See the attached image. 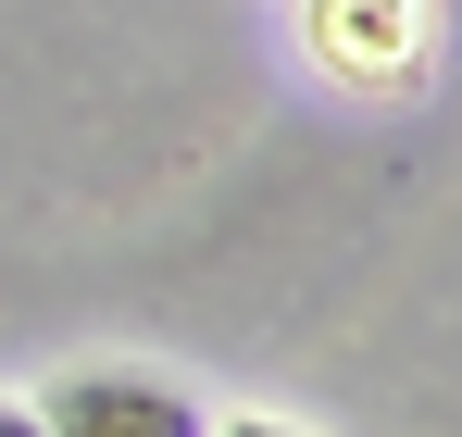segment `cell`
Listing matches in <instances>:
<instances>
[{"mask_svg": "<svg viewBox=\"0 0 462 437\" xmlns=\"http://www.w3.org/2000/svg\"><path fill=\"white\" fill-rule=\"evenodd\" d=\"M38 425H51V437H213V413H200L175 375L100 363V375H63V387L38 400Z\"/></svg>", "mask_w": 462, "mask_h": 437, "instance_id": "1", "label": "cell"}, {"mask_svg": "<svg viewBox=\"0 0 462 437\" xmlns=\"http://www.w3.org/2000/svg\"><path fill=\"white\" fill-rule=\"evenodd\" d=\"M412 25H425V0H312V38H325L337 75H400Z\"/></svg>", "mask_w": 462, "mask_h": 437, "instance_id": "2", "label": "cell"}, {"mask_svg": "<svg viewBox=\"0 0 462 437\" xmlns=\"http://www.w3.org/2000/svg\"><path fill=\"white\" fill-rule=\"evenodd\" d=\"M213 437H300V425H275V413H237V425H213Z\"/></svg>", "mask_w": 462, "mask_h": 437, "instance_id": "3", "label": "cell"}, {"mask_svg": "<svg viewBox=\"0 0 462 437\" xmlns=\"http://www.w3.org/2000/svg\"><path fill=\"white\" fill-rule=\"evenodd\" d=\"M0 437H51V425H38V413H25V400H0Z\"/></svg>", "mask_w": 462, "mask_h": 437, "instance_id": "4", "label": "cell"}]
</instances>
